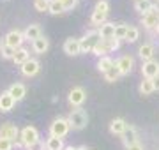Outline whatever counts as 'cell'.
I'll list each match as a JSON object with an SVG mask.
<instances>
[{
	"instance_id": "6da1fadb",
	"label": "cell",
	"mask_w": 159,
	"mask_h": 150,
	"mask_svg": "<svg viewBox=\"0 0 159 150\" xmlns=\"http://www.w3.org/2000/svg\"><path fill=\"white\" fill-rule=\"evenodd\" d=\"M67 120H69V124H71V129H74V131H81V129L89 124V115H87L85 110L76 108V110H71Z\"/></svg>"
},
{
	"instance_id": "7a4b0ae2",
	"label": "cell",
	"mask_w": 159,
	"mask_h": 150,
	"mask_svg": "<svg viewBox=\"0 0 159 150\" xmlns=\"http://www.w3.org/2000/svg\"><path fill=\"white\" fill-rule=\"evenodd\" d=\"M20 141H21L23 147L32 148L34 145H37V143L41 141V139H39V131H37L34 126L23 127V129H21V134H20Z\"/></svg>"
},
{
	"instance_id": "3957f363",
	"label": "cell",
	"mask_w": 159,
	"mask_h": 150,
	"mask_svg": "<svg viewBox=\"0 0 159 150\" xmlns=\"http://www.w3.org/2000/svg\"><path fill=\"white\" fill-rule=\"evenodd\" d=\"M80 41H81V53H94L96 46L101 41V34H99V30H90Z\"/></svg>"
},
{
	"instance_id": "277c9868",
	"label": "cell",
	"mask_w": 159,
	"mask_h": 150,
	"mask_svg": "<svg viewBox=\"0 0 159 150\" xmlns=\"http://www.w3.org/2000/svg\"><path fill=\"white\" fill-rule=\"evenodd\" d=\"M71 131V124H69L67 118H55V120L51 122L50 126V136H55V138H66L67 133Z\"/></svg>"
},
{
	"instance_id": "5b68a950",
	"label": "cell",
	"mask_w": 159,
	"mask_h": 150,
	"mask_svg": "<svg viewBox=\"0 0 159 150\" xmlns=\"http://www.w3.org/2000/svg\"><path fill=\"white\" fill-rule=\"evenodd\" d=\"M120 46V41L119 39H101L99 41V44L96 46V50H94V55H97V57H108V53H113L115 50H119Z\"/></svg>"
},
{
	"instance_id": "8992f818",
	"label": "cell",
	"mask_w": 159,
	"mask_h": 150,
	"mask_svg": "<svg viewBox=\"0 0 159 150\" xmlns=\"http://www.w3.org/2000/svg\"><path fill=\"white\" fill-rule=\"evenodd\" d=\"M20 134H21V131L14 124H11V122H6V124H2V127H0V138L11 139L14 143L20 139Z\"/></svg>"
},
{
	"instance_id": "52a82bcc",
	"label": "cell",
	"mask_w": 159,
	"mask_h": 150,
	"mask_svg": "<svg viewBox=\"0 0 159 150\" xmlns=\"http://www.w3.org/2000/svg\"><path fill=\"white\" fill-rule=\"evenodd\" d=\"M85 99H87V92L81 87H73L71 90H69L67 101H69L71 106H74V108H80L81 104L85 103Z\"/></svg>"
},
{
	"instance_id": "ba28073f",
	"label": "cell",
	"mask_w": 159,
	"mask_h": 150,
	"mask_svg": "<svg viewBox=\"0 0 159 150\" xmlns=\"http://www.w3.org/2000/svg\"><path fill=\"white\" fill-rule=\"evenodd\" d=\"M23 41H27L25 35H23V32H20V30H11V32H7V35L4 37V44L18 50V48H21Z\"/></svg>"
},
{
	"instance_id": "9c48e42d",
	"label": "cell",
	"mask_w": 159,
	"mask_h": 150,
	"mask_svg": "<svg viewBox=\"0 0 159 150\" xmlns=\"http://www.w3.org/2000/svg\"><path fill=\"white\" fill-rule=\"evenodd\" d=\"M142 25L147 30H154L159 25V12L156 11V7L150 9L148 12H145V14L142 16Z\"/></svg>"
},
{
	"instance_id": "30bf717a",
	"label": "cell",
	"mask_w": 159,
	"mask_h": 150,
	"mask_svg": "<svg viewBox=\"0 0 159 150\" xmlns=\"http://www.w3.org/2000/svg\"><path fill=\"white\" fill-rule=\"evenodd\" d=\"M142 74L143 78H157L159 76V62L157 60H148V62H143L142 65Z\"/></svg>"
},
{
	"instance_id": "8fae6325",
	"label": "cell",
	"mask_w": 159,
	"mask_h": 150,
	"mask_svg": "<svg viewBox=\"0 0 159 150\" xmlns=\"http://www.w3.org/2000/svg\"><path fill=\"white\" fill-rule=\"evenodd\" d=\"M64 51L67 53V55H71V57L80 55L81 53V41L78 37H69V39H66V42H64Z\"/></svg>"
},
{
	"instance_id": "7c38bea8",
	"label": "cell",
	"mask_w": 159,
	"mask_h": 150,
	"mask_svg": "<svg viewBox=\"0 0 159 150\" xmlns=\"http://www.w3.org/2000/svg\"><path fill=\"white\" fill-rule=\"evenodd\" d=\"M41 69V64L37 58H30V60H27V62L21 65V74L27 76V78H32V76H35L37 73H39Z\"/></svg>"
},
{
	"instance_id": "4fadbf2b",
	"label": "cell",
	"mask_w": 159,
	"mask_h": 150,
	"mask_svg": "<svg viewBox=\"0 0 159 150\" xmlns=\"http://www.w3.org/2000/svg\"><path fill=\"white\" fill-rule=\"evenodd\" d=\"M115 64H117V67L120 69V74L125 76V74H129L131 71H133L134 60H133V57H131V55H122L120 58H117V60H115Z\"/></svg>"
},
{
	"instance_id": "5bb4252c",
	"label": "cell",
	"mask_w": 159,
	"mask_h": 150,
	"mask_svg": "<svg viewBox=\"0 0 159 150\" xmlns=\"http://www.w3.org/2000/svg\"><path fill=\"white\" fill-rule=\"evenodd\" d=\"M14 104H16V99L12 97L7 90L0 94V113H7V111H11L12 108H14Z\"/></svg>"
},
{
	"instance_id": "9a60e30c",
	"label": "cell",
	"mask_w": 159,
	"mask_h": 150,
	"mask_svg": "<svg viewBox=\"0 0 159 150\" xmlns=\"http://www.w3.org/2000/svg\"><path fill=\"white\" fill-rule=\"evenodd\" d=\"M127 122L124 120V118H113V120L110 122V133L111 134H117V136H122V134L127 131Z\"/></svg>"
},
{
	"instance_id": "2e32d148",
	"label": "cell",
	"mask_w": 159,
	"mask_h": 150,
	"mask_svg": "<svg viewBox=\"0 0 159 150\" xmlns=\"http://www.w3.org/2000/svg\"><path fill=\"white\" fill-rule=\"evenodd\" d=\"M154 53H156V48H154V44H150V42L142 44V46H140V50H138V55H140V58H142L143 62L154 60Z\"/></svg>"
},
{
	"instance_id": "e0dca14e",
	"label": "cell",
	"mask_w": 159,
	"mask_h": 150,
	"mask_svg": "<svg viewBox=\"0 0 159 150\" xmlns=\"http://www.w3.org/2000/svg\"><path fill=\"white\" fill-rule=\"evenodd\" d=\"M23 35H25V39L27 41H32V42H34L35 39H39L41 35V27L37 23H32V25H29V27H27V29L23 30Z\"/></svg>"
},
{
	"instance_id": "ac0fdd59",
	"label": "cell",
	"mask_w": 159,
	"mask_h": 150,
	"mask_svg": "<svg viewBox=\"0 0 159 150\" xmlns=\"http://www.w3.org/2000/svg\"><path fill=\"white\" fill-rule=\"evenodd\" d=\"M48 48H50V41L46 39L44 35H41L39 39H35L34 42H32V50H34V53H37V55L46 53L48 51Z\"/></svg>"
},
{
	"instance_id": "d6986e66",
	"label": "cell",
	"mask_w": 159,
	"mask_h": 150,
	"mask_svg": "<svg viewBox=\"0 0 159 150\" xmlns=\"http://www.w3.org/2000/svg\"><path fill=\"white\" fill-rule=\"evenodd\" d=\"M122 141H124L125 147H131V145H136L138 143V134H136V129L133 126L127 127V131L122 134Z\"/></svg>"
},
{
	"instance_id": "ffe728a7",
	"label": "cell",
	"mask_w": 159,
	"mask_h": 150,
	"mask_svg": "<svg viewBox=\"0 0 159 150\" xmlns=\"http://www.w3.org/2000/svg\"><path fill=\"white\" fill-rule=\"evenodd\" d=\"M7 92L11 94L12 97L16 99V103L18 101H21L23 97H25V94H27V88H25V85L23 83H12L11 87H9V90Z\"/></svg>"
},
{
	"instance_id": "44dd1931",
	"label": "cell",
	"mask_w": 159,
	"mask_h": 150,
	"mask_svg": "<svg viewBox=\"0 0 159 150\" xmlns=\"http://www.w3.org/2000/svg\"><path fill=\"white\" fill-rule=\"evenodd\" d=\"M115 27L117 25L115 23H110V21H106V23H102L101 27H99V34H101V39H113L115 37Z\"/></svg>"
},
{
	"instance_id": "7402d4cb",
	"label": "cell",
	"mask_w": 159,
	"mask_h": 150,
	"mask_svg": "<svg viewBox=\"0 0 159 150\" xmlns=\"http://www.w3.org/2000/svg\"><path fill=\"white\" fill-rule=\"evenodd\" d=\"M14 64H18V65H23V64L27 62V60H30V51L27 50V48H18L16 53H14Z\"/></svg>"
},
{
	"instance_id": "603a6c76",
	"label": "cell",
	"mask_w": 159,
	"mask_h": 150,
	"mask_svg": "<svg viewBox=\"0 0 159 150\" xmlns=\"http://www.w3.org/2000/svg\"><path fill=\"white\" fill-rule=\"evenodd\" d=\"M66 145H64L62 138H55V136H50L46 139V150H64Z\"/></svg>"
},
{
	"instance_id": "cb8c5ba5",
	"label": "cell",
	"mask_w": 159,
	"mask_h": 150,
	"mask_svg": "<svg viewBox=\"0 0 159 150\" xmlns=\"http://www.w3.org/2000/svg\"><path fill=\"white\" fill-rule=\"evenodd\" d=\"M113 65H115V60L108 55V57H101V58H99V62H97V69L104 74V73H108Z\"/></svg>"
},
{
	"instance_id": "d4e9b609",
	"label": "cell",
	"mask_w": 159,
	"mask_h": 150,
	"mask_svg": "<svg viewBox=\"0 0 159 150\" xmlns=\"http://www.w3.org/2000/svg\"><path fill=\"white\" fill-rule=\"evenodd\" d=\"M134 9L143 16L145 12H148L150 9H154V2L152 0H134Z\"/></svg>"
},
{
	"instance_id": "484cf974",
	"label": "cell",
	"mask_w": 159,
	"mask_h": 150,
	"mask_svg": "<svg viewBox=\"0 0 159 150\" xmlns=\"http://www.w3.org/2000/svg\"><path fill=\"white\" fill-rule=\"evenodd\" d=\"M106 16H108L106 12L94 9V11H92V16H90V23H92V25H96L97 29H99L102 23H106Z\"/></svg>"
},
{
	"instance_id": "4316f807",
	"label": "cell",
	"mask_w": 159,
	"mask_h": 150,
	"mask_svg": "<svg viewBox=\"0 0 159 150\" xmlns=\"http://www.w3.org/2000/svg\"><path fill=\"white\" fill-rule=\"evenodd\" d=\"M140 92H142V95H150L152 92H156V88H154V80L143 78V81L140 83Z\"/></svg>"
},
{
	"instance_id": "83f0119b",
	"label": "cell",
	"mask_w": 159,
	"mask_h": 150,
	"mask_svg": "<svg viewBox=\"0 0 159 150\" xmlns=\"http://www.w3.org/2000/svg\"><path fill=\"white\" fill-rule=\"evenodd\" d=\"M120 76H122V74H120V69L117 67V64H115V65L108 71V73H104V80L108 81V83H113V81L119 80Z\"/></svg>"
},
{
	"instance_id": "f1b7e54d",
	"label": "cell",
	"mask_w": 159,
	"mask_h": 150,
	"mask_svg": "<svg viewBox=\"0 0 159 150\" xmlns=\"http://www.w3.org/2000/svg\"><path fill=\"white\" fill-rule=\"evenodd\" d=\"M127 30H129V25L127 23H117L115 27V39H125V35H127Z\"/></svg>"
},
{
	"instance_id": "f546056e",
	"label": "cell",
	"mask_w": 159,
	"mask_h": 150,
	"mask_svg": "<svg viewBox=\"0 0 159 150\" xmlns=\"http://www.w3.org/2000/svg\"><path fill=\"white\" fill-rule=\"evenodd\" d=\"M51 14H62V12H66V7L58 2V0H50V11Z\"/></svg>"
},
{
	"instance_id": "4dcf8cb0",
	"label": "cell",
	"mask_w": 159,
	"mask_h": 150,
	"mask_svg": "<svg viewBox=\"0 0 159 150\" xmlns=\"http://www.w3.org/2000/svg\"><path fill=\"white\" fill-rule=\"evenodd\" d=\"M138 37H140V30H138L136 27H129L127 35H125V41H127V42H136Z\"/></svg>"
},
{
	"instance_id": "1f68e13d",
	"label": "cell",
	"mask_w": 159,
	"mask_h": 150,
	"mask_svg": "<svg viewBox=\"0 0 159 150\" xmlns=\"http://www.w3.org/2000/svg\"><path fill=\"white\" fill-rule=\"evenodd\" d=\"M14 53H16V50L14 48H11V46H7V44H4V46L0 48V55L4 58H14Z\"/></svg>"
},
{
	"instance_id": "d6a6232c",
	"label": "cell",
	"mask_w": 159,
	"mask_h": 150,
	"mask_svg": "<svg viewBox=\"0 0 159 150\" xmlns=\"http://www.w3.org/2000/svg\"><path fill=\"white\" fill-rule=\"evenodd\" d=\"M34 7L39 12L50 11V0H34Z\"/></svg>"
},
{
	"instance_id": "836d02e7",
	"label": "cell",
	"mask_w": 159,
	"mask_h": 150,
	"mask_svg": "<svg viewBox=\"0 0 159 150\" xmlns=\"http://www.w3.org/2000/svg\"><path fill=\"white\" fill-rule=\"evenodd\" d=\"M12 147H14V141L6 139V138H0V150H12Z\"/></svg>"
},
{
	"instance_id": "e575fe53",
	"label": "cell",
	"mask_w": 159,
	"mask_h": 150,
	"mask_svg": "<svg viewBox=\"0 0 159 150\" xmlns=\"http://www.w3.org/2000/svg\"><path fill=\"white\" fill-rule=\"evenodd\" d=\"M94 9H97V11H102V12H106L108 14V9H110V4H108V0H99L96 4V7Z\"/></svg>"
},
{
	"instance_id": "d590c367",
	"label": "cell",
	"mask_w": 159,
	"mask_h": 150,
	"mask_svg": "<svg viewBox=\"0 0 159 150\" xmlns=\"http://www.w3.org/2000/svg\"><path fill=\"white\" fill-rule=\"evenodd\" d=\"M58 2H60L64 7H66V11L73 9V7H76V4H78V0H58Z\"/></svg>"
},
{
	"instance_id": "8d00e7d4",
	"label": "cell",
	"mask_w": 159,
	"mask_h": 150,
	"mask_svg": "<svg viewBox=\"0 0 159 150\" xmlns=\"http://www.w3.org/2000/svg\"><path fill=\"white\" fill-rule=\"evenodd\" d=\"M125 150H143V147L140 143H136V145H131V147H125Z\"/></svg>"
},
{
	"instance_id": "74e56055",
	"label": "cell",
	"mask_w": 159,
	"mask_h": 150,
	"mask_svg": "<svg viewBox=\"0 0 159 150\" xmlns=\"http://www.w3.org/2000/svg\"><path fill=\"white\" fill-rule=\"evenodd\" d=\"M154 88L159 90V76H157V78H154Z\"/></svg>"
},
{
	"instance_id": "f35d334b",
	"label": "cell",
	"mask_w": 159,
	"mask_h": 150,
	"mask_svg": "<svg viewBox=\"0 0 159 150\" xmlns=\"http://www.w3.org/2000/svg\"><path fill=\"white\" fill-rule=\"evenodd\" d=\"M154 34H156V35H159V25L156 27V29H154Z\"/></svg>"
},
{
	"instance_id": "ab89813d",
	"label": "cell",
	"mask_w": 159,
	"mask_h": 150,
	"mask_svg": "<svg viewBox=\"0 0 159 150\" xmlns=\"http://www.w3.org/2000/svg\"><path fill=\"white\" fill-rule=\"evenodd\" d=\"M76 150H89L87 147H76Z\"/></svg>"
},
{
	"instance_id": "60d3db41",
	"label": "cell",
	"mask_w": 159,
	"mask_h": 150,
	"mask_svg": "<svg viewBox=\"0 0 159 150\" xmlns=\"http://www.w3.org/2000/svg\"><path fill=\"white\" fill-rule=\"evenodd\" d=\"M154 7H156V11L159 12V0H157V2H156V6H154Z\"/></svg>"
},
{
	"instance_id": "b9f144b4",
	"label": "cell",
	"mask_w": 159,
	"mask_h": 150,
	"mask_svg": "<svg viewBox=\"0 0 159 150\" xmlns=\"http://www.w3.org/2000/svg\"><path fill=\"white\" fill-rule=\"evenodd\" d=\"M2 46H4V44H2V41H0V48H2Z\"/></svg>"
},
{
	"instance_id": "7bdbcfd3",
	"label": "cell",
	"mask_w": 159,
	"mask_h": 150,
	"mask_svg": "<svg viewBox=\"0 0 159 150\" xmlns=\"http://www.w3.org/2000/svg\"><path fill=\"white\" fill-rule=\"evenodd\" d=\"M27 150H30V148H27Z\"/></svg>"
}]
</instances>
